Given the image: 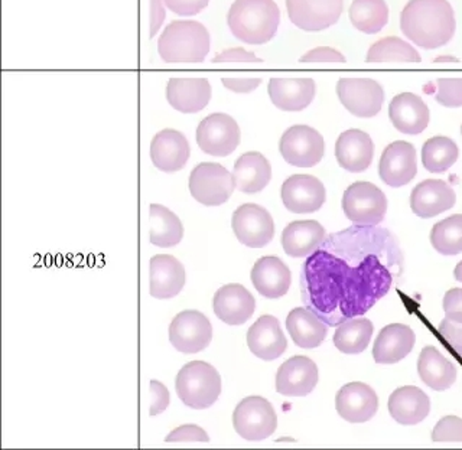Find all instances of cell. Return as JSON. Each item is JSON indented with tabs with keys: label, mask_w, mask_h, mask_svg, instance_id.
<instances>
[{
	"label": "cell",
	"mask_w": 462,
	"mask_h": 450,
	"mask_svg": "<svg viewBox=\"0 0 462 450\" xmlns=\"http://www.w3.org/2000/svg\"><path fill=\"white\" fill-rule=\"evenodd\" d=\"M401 263V249L389 231L377 225L339 231L325 237L303 266V302L322 322L338 326L387 295Z\"/></svg>",
	"instance_id": "obj_1"
},
{
	"label": "cell",
	"mask_w": 462,
	"mask_h": 450,
	"mask_svg": "<svg viewBox=\"0 0 462 450\" xmlns=\"http://www.w3.org/2000/svg\"><path fill=\"white\" fill-rule=\"evenodd\" d=\"M401 29L423 50L445 47L457 31L454 7L448 0H411L402 11Z\"/></svg>",
	"instance_id": "obj_2"
},
{
	"label": "cell",
	"mask_w": 462,
	"mask_h": 450,
	"mask_svg": "<svg viewBox=\"0 0 462 450\" xmlns=\"http://www.w3.org/2000/svg\"><path fill=\"white\" fill-rule=\"evenodd\" d=\"M231 33L249 45L273 40L281 23V11L274 0H236L227 14Z\"/></svg>",
	"instance_id": "obj_3"
},
{
	"label": "cell",
	"mask_w": 462,
	"mask_h": 450,
	"mask_svg": "<svg viewBox=\"0 0 462 450\" xmlns=\"http://www.w3.org/2000/svg\"><path fill=\"white\" fill-rule=\"evenodd\" d=\"M159 57L170 64H197L209 52V33L197 21H173L158 41Z\"/></svg>",
	"instance_id": "obj_4"
},
{
	"label": "cell",
	"mask_w": 462,
	"mask_h": 450,
	"mask_svg": "<svg viewBox=\"0 0 462 450\" xmlns=\"http://www.w3.org/2000/svg\"><path fill=\"white\" fill-rule=\"evenodd\" d=\"M175 389L185 406L194 410H206L220 397L221 377L208 363L192 361L180 368Z\"/></svg>",
	"instance_id": "obj_5"
},
{
	"label": "cell",
	"mask_w": 462,
	"mask_h": 450,
	"mask_svg": "<svg viewBox=\"0 0 462 450\" xmlns=\"http://www.w3.org/2000/svg\"><path fill=\"white\" fill-rule=\"evenodd\" d=\"M343 211L356 225L375 227L386 216V195L372 182H354L344 192Z\"/></svg>",
	"instance_id": "obj_6"
},
{
	"label": "cell",
	"mask_w": 462,
	"mask_h": 450,
	"mask_svg": "<svg viewBox=\"0 0 462 450\" xmlns=\"http://www.w3.org/2000/svg\"><path fill=\"white\" fill-rule=\"evenodd\" d=\"M235 189L233 173L220 163H199L189 175V192L192 198L202 206H223L230 199Z\"/></svg>",
	"instance_id": "obj_7"
},
{
	"label": "cell",
	"mask_w": 462,
	"mask_h": 450,
	"mask_svg": "<svg viewBox=\"0 0 462 450\" xmlns=\"http://www.w3.org/2000/svg\"><path fill=\"white\" fill-rule=\"evenodd\" d=\"M233 426L238 436L250 442H260L276 432L278 416L273 406L263 397H247L237 404L233 413Z\"/></svg>",
	"instance_id": "obj_8"
},
{
	"label": "cell",
	"mask_w": 462,
	"mask_h": 450,
	"mask_svg": "<svg viewBox=\"0 0 462 450\" xmlns=\"http://www.w3.org/2000/svg\"><path fill=\"white\" fill-rule=\"evenodd\" d=\"M195 139L199 148L207 155L226 158L237 149L242 133L231 115L213 113L201 120Z\"/></svg>",
	"instance_id": "obj_9"
},
{
	"label": "cell",
	"mask_w": 462,
	"mask_h": 450,
	"mask_svg": "<svg viewBox=\"0 0 462 450\" xmlns=\"http://www.w3.org/2000/svg\"><path fill=\"white\" fill-rule=\"evenodd\" d=\"M279 151L289 165L312 168L324 158V137L307 124H296L282 134Z\"/></svg>",
	"instance_id": "obj_10"
},
{
	"label": "cell",
	"mask_w": 462,
	"mask_h": 450,
	"mask_svg": "<svg viewBox=\"0 0 462 450\" xmlns=\"http://www.w3.org/2000/svg\"><path fill=\"white\" fill-rule=\"evenodd\" d=\"M337 96L341 105L356 117L370 119L379 115L384 101V90L375 79L339 78Z\"/></svg>",
	"instance_id": "obj_11"
},
{
	"label": "cell",
	"mask_w": 462,
	"mask_h": 450,
	"mask_svg": "<svg viewBox=\"0 0 462 450\" xmlns=\"http://www.w3.org/2000/svg\"><path fill=\"white\" fill-rule=\"evenodd\" d=\"M213 339V326L208 317L199 310H184L170 325V341L180 353L199 354L206 350Z\"/></svg>",
	"instance_id": "obj_12"
},
{
	"label": "cell",
	"mask_w": 462,
	"mask_h": 450,
	"mask_svg": "<svg viewBox=\"0 0 462 450\" xmlns=\"http://www.w3.org/2000/svg\"><path fill=\"white\" fill-rule=\"evenodd\" d=\"M288 16L305 32H321L336 25L344 11V0H286Z\"/></svg>",
	"instance_id": "obj_13"
},
{
	"label": "cell",
	"mask_w": 462,
	"mask_h": 450,
	"mask_svg": "<svg viewBox=\"0 0 462 450\" xmlns=\"http://www.w3.org/2000/svg\"><path fill=\"white\" fill-rule=\"evenodd\" d=\"M231 227L238 242L250 249H262L273 240L274 223L271 214L257 204H245L233 214Z\"/></svg>",
	"instance_id": "obj_14"
},
{
	"label": "cell",
	"mask_w": 462,
	"mask_h": 450,
	"mask_svg": "<svg viewBox=\"0 0 462 450\" xmlns=\"http://www.w3.org/2000/svg\"><path fill=\"white\" fill-rule=\"evenodd\" d=\"M418 173L416 149L409 142L397 141L383 151L379 163L380 179L392 188L411 184Z\"/></svg>",
	"instance_id": "obj_15"
},
{
	"label": "cell",
	"mask_w": 462,
	"mask_h": 450,
	"mask_svg": "<svg viewBox=\"0 0 462 450\" xmlns=\"http://www.w3.org/2000/svg\"><path fill=\"white\" fill-rule=\"evenodd\" d=\"M282 201L293 214H312L327 199L324 184L312 175H292L282 185Z\"/></svg>",
	"instance_id": "obj_16"
},
{
	"label": "cell",
	"mask_w": 462,
	"mask_h": 450,
	"mask_svg": "<svg viewBox=\"0 0 462 450\" xmlns=\"http://www.w3.org/2000/svg\"><path fill=\"white\" fill-rule=\"evenodd\" d=\"M336 409L346 422L365 423L379 410V397L365 382H350L337 393Z\"/></svg>",
	"instance_id": "obj_17"
},
{
	"label": "cell",
	"mask_w": 462,
	"mask_h": 450,
	"mask_svg": "<svg viewBox=\"0 0 462 450\" xmlns=\"http://www.w3.org/2000/svg\"><path fill=\"white\" fill-rule=\"evenodd\" d=\"M187 283L185 267L170 254H158L149 263V292L155 299H172Z\"/></svg>",
	"instance_id": "obj_18"
},
{
	"label": "cell",
	"mask_w": 462,
	"mask_h": 450,
	"mask_svg": "<svg viewBox=\"0 0 462 450\" xmlns=\"http://www.w3.org/2000/svg\"><path fill=\"white\" fill-rule=\"evenodd\" d=\"M318 367L308 357H292L276 372V391L286 397H305L314 391L318 384Z\"/></svg>",
	"instance_id": "obj_19"
},
{
	"label": "cell",
	"mask_w": 462,
	"mask_h": 450,
	"mask_svg": "<svg viewBox=\"0 0 462 450\" xmlns=\"http://www.w3.org/2000/svg\"><path fill=\"white\" fill-rule=\"evenodd\" d=\"M191 148L184 134L173 129H163L155 134L151 143V161L155 168L166 173L184 170Z\"/></svg>",
	"instance_id": "obj_20"
},
{
	"label": "cell",
	"mask_w": 462,
	"mask_h": 450,
	"mask_svg": "<svg viewBox=\"0 0 462 450\" xmlns=\"http://www.w3.org/2000/svg\"><path fill=\"white\" fill-rule=\"evenodd\" d=\"M213 88L207 78H171L166 86V100L171 107L184 115H195L208 106Z\"/></svg>",
	"instance_id": "obj_21"
},
{
	"label": "cell",
	"mask_w": 462,
	"mask_h": 450,
	"mask_svg": "<svg viewBox=\"0 0 462 450\" xmlns=\"http://www.w3.org/2000/svg\"><path fill=\"white\" fill-rule=\"evenodd\" d=\"M214 314L224 324L237 326L245 324L256 310V300L242 285H226L217 290L213 299Z\"/></svg>",
	"instance_id": "obj_22"
},
{
	"label": "cell",
	"mask_w": 462,
	"mask_h": 450,
	"mask_svg": "<svg viewBox=\"0 0 462 450\" xmlns=\"http://www.w3.org/2000/svg\"><path fill=\"white\" fill-rule=\"evenodd\" d=\"M389 117L401 133L415 136L423 133L430 124V112L423 98L413 93H402L390 101Z\"/></svg>",
	"instance_id": "obj_23"
},
{
	"label": "cell",
	"mask_w": 462,
	"mask_h": 450,
	"mask_svg": "<svg viewBox=\"0 0 462 450\" xmlns=\"http://www.w3.org/2000/svg\"><path fill=\"white\" fill-rule=\"evenodd\" d=\"M457 202V194L445 180L426 179L413 188L411 208L420 218H433L451 209Z\"/></svg>",
	"instance_id": "obj_24"
},
{
	"label": "cell",
	"mask_w": 462,
	"mask_h": 450,
	"mask_svg": "<svg viewBox=\"0 0 462 450\" xmlns=\"http://www.w3.org/2000/svg\"><path fill=\"white\" fill-rule=\"evenodd\" d=\"M247 345L253 355L263 361L278 360L288 348L281 324L272 315L260 317L247 332Z\"/></svg>",
	"instance_id": "obj_25"
},
{
	"label": "cell",
	"mask_w": 462,
	"mask_h": 450,
	"mask_svg": "<svg viewBox=\"0 0 462 450\" xmlns=\"http://www.w3.org/2000/svg\"><path fill=\"white\" fill-rule=\"evenodd\" d=\"M267 93L282 112H302L314 101L317 84L312 78H272Z\"/></svg>",
	"instance_id": "obj_26"
},
{
	"label": "cell",
	"mask_w": 462,
	"mask_h": 450,
	"mask_svg": "<svg viewBox=\"0 0 462 450\" xmlns=\"http://www.w3.org/2000/svg\"><path fill=\"white\" fill-rule=\"evenodd\" d=\"M374 156L372 137L363 130L350 129L339 134L336 143L338 165L348 172L360 173L368 170Z\"/></svg>",
	"instance_id": "obj_27"
},
{
	"label": "cell",
	"mask_w": 462,
	"mask_h": 450,
	"mask_svg": "<svg viewBox=\"0 0 462 450\" xmlns=\"http://www.w3.org/2000/svg\"><path fill=\"white\" fill-rule=\"evenodd\" d=\"M415 343V332L408 325H387L374 341L373 358L377 364H396L408 357Z\"/></svg>",
	"instance_id": "obj_28"
},
{
	"label": "cell",
	"mask_w": 462,
	"mask_h": 450,
	"mask_svg": "<svg viewBox=\"0 0 462 450\" xmlns=\"http://www.w3.org/2000/svg\"><path fill=\"white\" fill-rule=\"evenodd\" d=\"M252 283L267 299H279L288 293L292 274L279 257L266 256L257 260L252 269Z\"/></svg>",
	"instance_id": "obj_29"
},
{
	"label": "cell",
	"mask_w": 462,
	"mask_h": 450,
	"mask_svg": "<svg viewBox=\"0 0 462 450\" xmlns=\"http://www.w3.org/2000/svg\"><path fill=\"white\" fill-rule=\"evenodd\" d=\"M387 409L399 425L415 426L430 415V400L418 387H401L390 396Z\"/></svg>",
	"instance_id": "obj_30"
},
{
	"label": "cell",
	"mask_w": 462,
	"mask_h": 450,
	"mask_svg": "<svg viewBox=\"0 0 462 450\" xmlns=\"http://www.w3.org/2000/svg\"><path fill=\"white\" fill-rule=\"evenodd\" d=\"M325 237V228L318 221H293L282 233V247L288 256L300 259L310 256Z\"/></svg>",
	"instance_id": "obj_31"
},
{
	"label": "cell",
	"mask_w": 462,
	"mask_h": 450,
	"mask_svg": "<svg viewBox=\"0 0 462 450\" xmlns=\"http://www.w3.org/2000/svg\"><path fill=\"white\" fill-rule=\"evenodd\" d=\"M233 178L238 191L257 194L271 182V162L259 152H247L236 161Z\"/></svg>",
	"instance_id": "obj_32"
},
{
	"label": "cell",
	"mask_w": 462,
	"mask_h": 450,
	"mask_svg": "<svg viewBox=\"0 0 462 450\" xmlns=\"http://www.w3.org/2000/svg\"><path fill=\"white\" fill-rule=\"evenodd\" d=\"M286 329L295 345L312 350L321 345L328 334V326L314 312L305 308H295L286 317Z\"/></svg>",
	"instance_id": "obj_33"
},
{
	"label": "cell",
	"mask_w": 462,
	"mask_h": 450,
	"mask_svg": "<svg viewBox=\"0 0 462 450\" xmlns=\"http://www.w3.org/2000/svg\"><path fill=\"white\" fill-rule=\"evenodd\" d=\"M419 377L435 391L451 389L457 381V368L435 348L425 346L418 360Z\"/></svg>",
	"instance_id": "obj_34"
},
{
	"label": "cell",
	"mask_w": 462,
	"mask_h": 450,
	"mask_svg": "<svg viewBox=\"0 0 462 450\" xmlns=\"http://www.w3.org/2000/svg\"><path fill=\"white\" fill-rule=\"evenodd\" d=\"M149 242L162 249H170L180 244L184 237V225L180 223L177 214H173L166 207L152 204L149 207Z\"/></svg>",
	"instance_id": "obj_35"
},
{
	"label": "cell",
	"mask_w": 462,
	"mask_h": 450,
	"mask_svg": "<svg viewBox=\"0 0 462 450\" xmlns=\"http://www.w3.org/2000/svg\"><path fill=\"white\" fill-rule=\"evenodd\" d=\"M373 324L367 317L348 319L338 325L334 334V345L337 350L348 355L365 353L368 344L372 341Z\"/></svg>",
	"instance_id": "obj_36"
},
{
	"label": "cell",
	"mask_w": 462,
	"mask_h": 450,
	"mask_svg": "<svg viewBox=\"0 0 462 450\" xmlns=\"http://www.w3.org/2000/svg\"><path fill=\"white\" fill-rule=\"evenodd\" d=\"M350 21L360 32L374 35L387 25L389 6L384 0H354Z\"/></svg>",
	"instance_id": "obj_37"
},
{
	"label": "cell",
	"mask_w": 462,
	"mask_h": 450,
	"mask_svg": "<svg viewBox=\"0 0 462 450\" xmlns=\"http://www.w3.org/2000/svg\"><path fill=\"white\" fill-rule=\"evenodd\" d=\"M458 144L447 136L430 137L422 148V163L428 172L444 173L458 161Z\"/></svg>",
	"instance_id": "obj_38"
},
{
	"label": "cell",
	"mask_w": 462,
	"mask_h": 450,
	"mask_svg": "<svg viewBox=\"0 0 462 450\" xmlns=\"http://www.w3.org/2000/svg\"><path fill=\"white\" fill-rule=\"evenodd\" d=\"M367 62H420L422 58L411 43L397 38L387 36L373 43L368 50Z\"/></svg>",
	"instance_id": "obj_39"
},
{
	"label": "cell",
	"mask_w": 462,
	"mask_h": 450,
	"mask_svg": "<svg viewBox=\"0 0 462 450\" xmlns=\"http://www.w3.org/2000/svg\"><path fill=\"white\" fill-rule=\"evenodd\" d=\"M430 244L442 256H457L462 253V216H448L433 225Z\"/></svg>",
	"instance_id": "obj_40"
},
{
	"label": "cell",
	"mask_w": 462,
	"mask_h": 450,
	"mask_svg": "<svg viewBox=\"0 0 462 450\" xmlns=\"http://www.w3.org/2000/svg\"><path fill=\"white\" fill-rule=\"evenodd\" d=\"M435 100L447 108L462 107V78L437 79Z\"/></svg>",
	"instance_id": "obj_41"
},
{
	"label": "cell",
	"mask_w": 462,
	"mask_h": 450,
	"mask_svg": "<svg viewBox=\"0 0 462 450\" xmlns=\"http://www.w3.org/2000/svg\"><path fill=\"white\" fill-rule=\"evenodd\" d=\"M433 442H462V418L447 416L440 418L432 432Z\"/></svg>",
	"instance_id": "obj_42"
},
{
	"label": "cell",
	"mask_w": 462,
	"mask_h": 450,
	"mask_svg": "<svg viewBox=\"0 0 462 450\" xmlns=\"http://www.w3.org/2000/svg\"><path fill=\"white\" fill-rule=\"evenodd\" d=\"M438 332L452 354H457L462 358V324L445 317L444 321L440 322Z\"/></svg>",
	"instance_id": "obj_43"
},
{
	"label": "cell",
	"mask_w": 462,
	"mask_h": 450,
	"mask_svg": "<svg viewBox=\"0 0 462 450\" xmlns=\"http://www.w3.org/2000/svg\"><path fill=\"white\" fill-rule=\"evenodd\" d=\"M214 64H262L256 55L245 48H230L213 58Z\"/></svg>",
	"instance_id": "obj_44"
},
{
	"label": "cell",
	"mask_w": 462,
	"mask_h": 450,
	"mask_svg": "<svg viewBox=\"0 0 462 450\" xmlns=\"http://www.w3.org/2000/svg\"><path fill=\"white\" fill-rule=\"evenodd\" d=\"M166 442H209L208 435L206 430L201 429L199 426L195 425H184L180 426L177 429H173L172 432L166 436Z\"/></svg>",
	"instance_id": "obj_45"
},
{
	"label": "cell",
	"mask_w": 462,
	"mask_h": 450,
	"mask_svg": "<svg viewBox=\"0 0 462 450\" xmlns=\"http://www.w3.org/2000/svg\"><path fill=\"white\" fill-rule=\"evenodd\" d=\"M151 391V406H149V415H162L163 411L170 406V391L163 386L162 382L151 381L149 384Z\"/></svg>",
	"instance_id": "obj_46"
},
{
	"label": "cell",
	"mask_w": 462,
	"mask_h": 450,
	"mask_svg": "<svg viewBox=\"0 0 462 450\" xmlns=\"http://www.w3.org/2000/svg\"><path fill=\"white\" fill-rule=\"evenodd\" d=\"M300 62H325V64H344L346 57L339 51L329 47H319L310 50V52L303 55Z\"/></svg>",
	"instance_id": "obj_47"
},
{
	"label": "cell",
	"mask_w": 462,
	"mask_h": 450,
	"mask_svg": "<svg viewBox=\"0 0 462 450\" xmlns=\"http://www.w3.org/2000/svg\"><path fill=\"white\" fill-rule=\"evenodd\" d=\"M165 6L180 16H195L208 6L209 0H163Z\"/></svg>",
	"instance_id": "obj_48"
},
{
	"label": "cell",
	"mask_w": 462,
	"mask_h": 450,
	"mask_svg": "<svg viewBox=\"0 0 462 450\" xmlns=\"http://www.w3.org/2000/svg\"><path fill=\"white\" fill-rule=\"evenodd\" d=\"M445 317L462 324V289L448 290L444 298Z\"/></svg>",
	"instance_id": "obj_49"
},
{
	"label": "cell",
	"mask_w": 462,
	"mask_h": 450,
	"mask_svg": "<svg viewBox=\"0 0 462 450\" xmlns=\"http://www.w3.org/2000/svg\"><path fill=\"white\" fill-rule=\"evenodd\" d=\"M262 84V78H223V86L227 90L238 94H249Z\"/></svg>",
	"instance_id": "obj_50"
},
{
	"label": "cell",
	"mask_w": 462,
	"mask_h": 450,
	"mask_svg": "<svg viewBox=\"0 0 462 450\" xmlns=\"http://www.w3.org/2000/svg\"><path fill=\"white\" fill-rule=\"evenodd\" d=\"M165 2L162 0H151V28H149V38H153L162 28L163 21L166 18Z\"/></svg>",
	"instance_id": "obj_51"
},
{
	"label": "cell",
	"mask_w": 462,
	"mask_h": 450,
	"mask_svg": "<svg viewBox=\"0 0 462 450\" xmlns=\"http://www.w3.org/2000/svg\"><path fill=\"white\" fill-rule=\"evenodd\" d=\"M454 278L457 279L459 283H462V260L457 264V267H455Z\"/></svg>",
	"instance_id": "obj_52"
},
{
	"label": "cell",
	"mask_w": 462,
	"mask_h": 450,
	"mask_svg": "<svg viewBox=\"0 0 462 450\" xmlns=\"http://www.w3.org/2000/svg\"><path fill=\"white\" fill-rule=\"evenodd\" d=\"M435 62H458V58L455 57H439L435 60Z\"/></svg>",
	"instance_id": "obj_53"
},
{
	"label": "cell",
	"mask_w": 462,
	"mask_h": 450,
	"mask_svg": "<svg viewBox=\"0 0 462 450\" xmlns=\"http://www.w3.org/2000/svg\"><path fill=\"white\" fill-rule=\"evenodd\" d=\"M461 134H462V124H461Z\"/></svg>",
	"instance_id": "obj_54"
}]
</instances>
